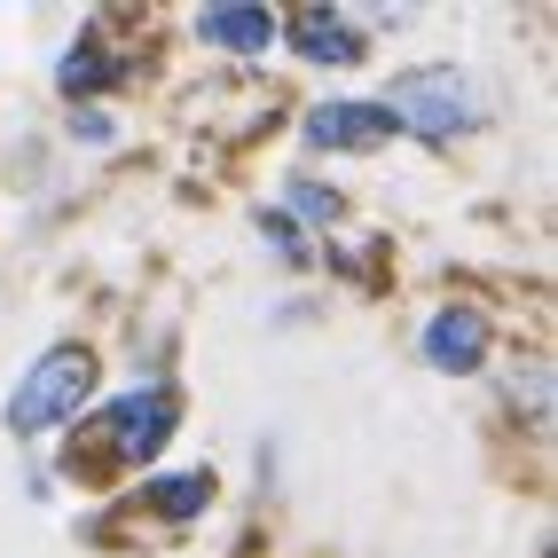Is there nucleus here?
Returning a JSON list of instances; mask_svg holds the SVG:
<instances>
[{
    "mask_svg": "<svg viewBox=\"0 0 558 558\" xmlns=\"http://www.w3.org/2000/svg\"><path fill=\"white\" fill-rule=\"evenodd\" d=\"M142 504L181 527V519H197L213 504V472H158V480H142Z\"/></svg>",
    "mask_w": 558,
    "mask_h": 558,
    "instance_id": "6e6552de",
    "label": "nucleus"
},
{
    "mask_svg": "<svg viewBox=\"0 0 558 558\" xmlns=\"http://www.w3.org/2000/svg\"><path fill=\"white\" fill-rule=\"evenodd\" d=\"M87 401H95V347L63 339V347H48V354L16 378V393H9V433H16V440L63 433V425L87 417Z\"/></svg>",
    "mask_w": 558,
    "mask_h": 558,
    "instance_id": "7ed1b4c3",
    "label": "nucleus"
},
{
    "mask_svg": "<svg viewBox=\"0 0 558 558\" xmlns=\"http://www.w3.org/2000/svg\"><path fill=\"white\" fill-rule=\"evenodd\" d=\"M283 40L300 48L307 63H330V71H354V63L369 56L362 24H354L347 9H291V16H283Z\"/></svg>",
    "mask_w": 558,
    "mask_h": 558,
    "instance_id": "423d86ee",
    "label": "nucleus"
},
{
    "mask_svg": "<svg viewBox=\"0 0 558 558\" xmlns=\"http://www.w3.org/2000/svg\"><path fill=\"white\" fill-rule=\"evenodd\" d=\"M291 205H300L307 220H330V213H339V197H330V190H315V181H291Z\"/></svg>",
    "mask_w": 558,
    "mask_h": 558,
    "instance_id": "9d476101",
    "label": "nucleus"
},
{
    "mask_svg": "<svg viewBox=\"0 0 558 558\" xmlns=\"http://www.w3.org/2000/svg\"><path fill=\"white\" fill-rule=\"evenodd\" d=\"M56 87H63L71 102H95L102 87H119V63H110L95 40H80V48H63V63H56Z\"/></svg>",
    "mask_w": 558,
    "mask_h": 558,
    "instance_id": "1a4fd4ad",
    "label": "nucleus"
},
{
    "mask_svg": "<svg viewBox=\"0 0 558 558\" xmlns=\"http://www.w3.org/2000/svg\"><path fill=\"white\" fill-rule=\"evenodd\" d=\"M386 110V126L393 134H417V142H457L472 134L480 119H488V102H480V80L457 63H417V71H393V87L386 95H369Z\"/></svg>",
    "mask_w": 558,
    "mask_h": 558,
    "instance_id": "f03ea898",
    "label": "nucleus"
},
{
    "mask_svg": "<svg viewBox=\"0 0 558 558\" xmlns=\"http://www.w3.org/2000/svg\"><path fill=\"white\" fill-rule=\"evenodd\" d=\"M417 354H425V369H440V378H472V369L488 362V315H480V307H440V315H425Z\"/></svg>",
    "mask_w": 558,
    "mask_h": 558,
    "instance_id": "20e7f679",
    "label": "nucleus"
},
{
    "mask_svg": "<svg viewBox=\"0 0 558 558\" xmlns=\"http://www.w3.org/2000/svg\"><path fill=\"white\" fill-rule=\"evenodd\" d=\"M197 40L220 56H268L283 40V16L252 9V0H213V9H197Z\"/></svg>",
    "mask_w": 558,
    "mask_h": 558,
    "instance_id": "0eeeda50",
    "label": "nucleus"
},
{
    "mask_svg": "<svg viewBox=\"0 0 558 558\" xmlns=\"http://www.w3.org/2000/svg\"><path fill=\"white\" fill-rule=\"evenodd\" d=\"M300 134L315 142V150H378L393 126H386V110L369 95H330V102H315L300 119Z\"/></svg>",
    "mask_w": 558,
    "mask_h": 558,
    "instance_id": "39448f33",
    "label": "nucleus"
},
{
    "mask_svg": "<svg viewBox=\"0 0 558 558\" xmlns=\"http://www.w3.org/2000/svg\"><path fill=\"white\" fill-rule=\"evenodd\" d=\"M181 425V401L173 386H126V393H110L95 417H80V433H71V480H87V488H110L119 472H142Z\"/></svg>",
    "mask_w": 558,
    "mask_h": 558,
    "instance_id": "f257e3e1",
    "label": "nucleus"
}]
</instances>
